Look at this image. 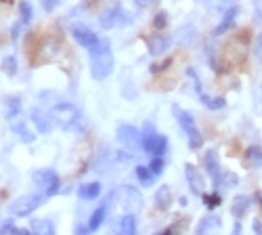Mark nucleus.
<instances>
[{"label": "nucleus", "mask_w": 262, "mask_h": 235, "mask_svg": "<svg viewBox=\"0 0 262 235\" xmlns=\"http://www.w3.org/2000/svg\"><path fill=\"white\" fill-rule=\"evenodd\" d=\"M254 55H256V59L262 63V34H258L256 40H254Z\"/></svg>", "instance_id": "33"}, {"label": "nucleus", "mask_w": 262, "mask_h": 235, "mask_svg": "<svg viewBox=\"0 0 262 235\" xmlns=\"http://www.w3.org/2000/svg\"><path fill=\"white\" fill-rule=\"evenodd\" d=\"M172 66V59H166V61H162V63H158V66H154L151 68V72L154 74H158V72H164V70H168Z\"/></svg>", "instance_id": "35"}, {"label": "nucleus", "mask_w": 262, "mask_h": 235, "mask_svg": "<svg viewBox=\"0 0 262 235\" xmlns=\"http://www.w3.org/2000/svg\"><path fill=\"white\" fill-rule=\"evenodd\" d=\"M30 231L32 233H40V235H55L57 225L51 219H34L30 223Z\"/></svg>", "instance_id": "16"}, {"label": "nucleus", "mask_w": 262, "mask_h": 235, "mask_svg": "<svg viewBox=\"0 0 262 235\" xmlns=\"http://www.w3.org/2000/svg\"><path fill=\"white\" fill-rule=\"evenodd\" d=\"M135 175H137V179H139V183H141V185H145V187L154 185V179H156V175L151 173V168H147V166H137Z\"/></svg>", "instance_id": "23"}, {"label": "nucleus", "mask_w": 262, "mask_h": 235, "mask_svg": "<svg viewBox=\"0 0 262 235\" xmlns=\"http://www.w3.org/2000/svg\"><path fill=\"white\" fill-rule=\"evenodd\" d=\"M47 198L40 194H30V196H24V198H19V200H15L13 204H11V208H9V212H11V217H30L32 212H36L40 206H42V202H45Z\"/></svg>", "instance_id": "6"}, {"label": "nucleus", "mask_w": 262, "mask_h": 235, "mask_svg": "<svg viewBox=\"0 0 262 235\" xmlns=\"http://www.w3.org/2000/svg\"><path fill=\"white\" fill-rule=\"evenodd\" d=\"M114 72V53L109 49V42L101 38L99 47L91 51V74L95 80H105Z\"/></svg>", "instance_id": "1"}, {"label": "nucleus", "mask_w": 262, "mask_h": 235, "mask_svg": "<svg viewBox=\"0 0 262 235\" xmlns=\"http://www.w3.org/2000/svg\"><path fill=\"white\" fill-rule=\"evenodd\" d=\"M254 231H256V233H262V223L256 221V223H254Z\"/></svg>", "instance_id": "37"}, {"label": "nucleus", "mask_w": 262, "mask_h": 235, "mask_svg": "<svg viewBox=\"0 0 262 235\" xmlns=\"http://www.w3.org/2000/svg\"><path fill=\"white\" fill-rule=\"evenodd\" d=\"M221 219H218V217H206L200 225H198V229H195V231H198V233H204V231H210V229H221Z\"/></svg>", "instance_id": "25"}, {"label": "nucleus", "mask_w": 262, "mask_h": 235, "mask_svg": "<svg viewBox=\"0 0 262 235\" xmlns=\"http://www.w3.org/2000/svg\"><path fill=\"white\" fill-rule=\"evenodd\" d=\"M187 76L193 80V87H195V91H198V97H200V101L206 105L208 110H223L225 108V99L223 97H210V95H206L204 93V89H202V80H200V76H198V72L195 70H187Z\"/></svg>", "instance_id": "8"}, {"label": "nucleus", "mask_w": 262, "mask_h": 235, "mask_svg": "<svg viewBox=\"0 0 262 235\" xmlns=\"http://www.w3.org/2000/svg\"><path fill=\"white\" fill-rule=\"evenodd\" d=\"M5 233H9V235H32L30 229H19V227H15V225H11V223H7V225L0 227V235H5Z\"/></svg>", "instance_id": "28"}, {"label": "nucleus", "mask_w": 262, "mask_h": 235, "mask_svg": "<svg viewBox=\"0 0 262 235\" xmlns=\"http://www.w3.org/2000/svg\"><path fill=\"white\" fill-rule=\"evenodd\" d=\"M72 36H74V40L78 42V45L82 47V49H86V51H93V49H97L99 47V42H101V38L93 32V30H89L86 26H74L72 28Z\"/></svg>", "instance_id": "9"}, {"label": "nucleus", "mask_w": 262, "mask_h": 235, "mask_svg": "<svg viewBox=\"0 0 262 235\" xmlns=\"http://www.w3.org/2000/svg\"><path fill=\"white\" fill-rule=\"evenodd\" d=\"M30 120H32V124L38 128V133H42V135H49L51 131H53V118H51V112L49 114H45L40 108H34L32 112H30Z\"/></svg>", "instance_id": "11"}, {"label": "nucleus", "mask_w": 262, "mask_h": 235, "mask_svg": "<svg viewBox=\"0 0 262 235\" xmlns=\"http://www.w3.org/2000/svg\"><path fill=\"white\" fill-rule=\"evenodd\" d=\"M135 3H137L139 7H151V5H156L158 0H135Z\"/></svg>", "instance_id": "36"}, {"label": "nucleus", "mask_w": 262, "mask_h": 235, "mask_svg": "<svg viewBox=\"0 0 262 235\" xmlns=\"http://www.w3.org/2000/svg\"><path fill=\"white\" fill-rule=\"evenodd\" d=\"M0 3H3V0H0Z\"/></svg>", "instance_id": "39"}, {"label": "nucleus", "mask_w": 262, "mask_h": 235, "mask_svg": "<svg viewBox=\"0 0 262 235\" xmlns=\"http://www.w3.org/2000/svg\"><path fill=\"white\" fill-rule=\"evenodd\" d=\"M154 26H156V30H164V28L168 26V13H166V11H160V13L154 17Z\"/></svg>", "instance_id": "31"}, {"label": "nucleus", "mask_w": 262, "mask_h": 235, "mask_svg": "<svg viewBox=\"0 0 262 235\" xmlns=\"http://www.w3.org/2000/svg\"><path fill=\"white\" fill-rule=\"evenodd\" d=\"M32 181H34L36 189L45 198L57 196L59 189H61V179H59V175L55 173V170H51V168H42V170H36V173H32Z\"/></svg>", "instance_id": "5"}, {"label": "nucleus", "mask_w": 262, "mask_h": 235, "mask_svg": "<svg viewBox=\"0 0 262 235\" xmlns=\"http://www.w3.org/2000/svg\"><path fill=\"white\" fill-rule=\"evenodd\" d=\"M118 141H120V145L122 147H126V149H130V152H139V149H143L141 147V131L139 128H135V126H130V124H120L118 126Z\"/></svg>", "instance_id": "7"}, {"label": "nucleus", "mask_w": 262, "mask_h": 235, "mask_svg": "<svg viewBox=\"0 0 262 235\" xmlns=\"http://www.w3.org/2000/svg\"><path fill=\"white\" fill-rule=\"evenodd\" d=\"M204 204H206V208H216V206H221V204H223V198L218 196V194L204 196Z\"/></svg>", "instance_id": "32"}, {"label": "nucleus", "mask_w": 262, "mask_h": 235, "mask_svg": "<svg viewBox=\"0 0 262 235\" xmlns=\"http://www.w3.org/2000/svg\"><path fill=\"white\" fill-rule=\"evenodd\" d=\"M204 166H206V170H208L210 179L214 181V185H216V187H221V185H223L225 175H223L221 162H218V154L214 152V149H210V152H206V156H204Z\"/></svg>", "instance_id": "10"}, {"label": "nucleus", "mask_w": 262, "mask_h": 235, "mask_svg": "<svg viewBox=\"0 0 262 235\" xmlns=\"http://www.w3.org/2000/svg\"><path fill=\"white\" fill-rule=\"evenodd\" d=\"M51 118H53V124L63 128V131H82V126H84L80 110L76 108V105H72V103H57V105H53Z\"/></svg>", "instance_id": "2"}, {"label": "nucleus", "mask_w": 262, "mask_h": 235, "mask_svg": "<svg viewBox=\"0 0 262 235\" xmlns=\"http://www.w3.org/2000/svg\"><path fill=\"white\" fill-rule=\"evenodd\" d=\"M3 72L7 76H15L17 74V59L13 55H9V57L3 59Z\"/></svg>", "instance_id": "27"}, {"label": "nucleus", "mask_w": 262, "mask_h": 235, "mask_svg": "<svg viewBox=\"0 0 262 235\" xmlns=\"http://www.w3.org/2000/svg\"><path fill=\"white\" fill-rule=\"evenodd\" d=\"M237 15H239V9H237V7H229V9L223 13L221 24H218V26L214 28V36H223V34H227V32L235 26Z\"/></svg>", "instance_id": "14"}, {"label": "nucleus", "mask_w": 262, "mask_h": 235, "mask_svg": "<svg viewBox=\"0 0 262 235\" xmlns=\"http://www.w3.org/2000/svg\"><path fill=\"white\" fill-rule=\"evenodd\" d=\"M156 206L166 212L170 206H172V194H170V187L168 185H162L158 191H156Z\"/></svg>", "instance_id": "18"}, {"label": "nucleus", "mask_w": 262, "mask_h": 235, "mask_svg": "<svg viewBox=\"0 0 262 235\" xmlns=\"http://www.w3.org/2000/svg\"><path fill=\"white\" fill-rule=\"evenodd\" d=\"M32 17H34V9H32V5L28 3V0H24V3H19V19L28 26L30 21H32Z\"/></svg>", "instance_id": "26"}, {"label": "nucleus", "mask_w": 262, "mask_h": 235, "mask_svg": "<svg viewBox=\"0 0 262 235\" xmlns=\"http://www.w3.org/2000/svg\"><path fill=\"white\" fill-rule=\"evenodd\" d=\"M250 204H252V200H250L248 196H237V198L233 200V206H231L233 217H235V219H242V217L246 215V212H248Z\"/></svg>", "instance_id": "20"}, {"label": "nucleus", "mask_w": 262, "mask_h": 235, "mask_svg": "<svg viewBox=\"0 0 262 235\" xmlns=\"http://www.w3.org/2000/svg\"><path fill=\"white\" fill-rule=\"evenodd\" d=\"M170 38L164 36V34H156V36H151L149 42H147V49H149V55L151 57H160L164 55L168 49H170Z\"/></svg>", "instance_id": "12"}, {"label": "nucleus", "mask_w": 262, "mask_h": 235, "mask_svg": "<svg viewBox=\"0 0 262 235\" xmlns=\"http://www.w3.org/2000/svg\"><path fill=\"white\" fill-rule=\"evenodd\" d=\"M101 196V183H84L78 187V198L82 202H93Z\"/></svg>", "instance_id": "15"}, {"label": "nucleus", "mask_w": 262, "mask_h": 235, "mask_svg": "<svg viewBox=\"0 0 262 235\" xmlns=\"http://www.w3.org/2000/svg\"><path fill=\"white\" fill-rule=\"evenodd\" d=\"M40 3H42V9H45L47 13H53L61 5V0H40Z\"/></svg>", "instance_id": "34"}, {"label": "nucleus", "mask_w": 262, "mask_h": 235, "mask_svg": "<svg viewBox=\"0 0 262 235\" xmlns=\"http://www.w3.org/2000/svg\"><path fill=\"white\" fill-rule=\"evenodd\" d=\"M120 233L135 235L137 233V217L135 215H124L120 221Z\"/></svg>", "instance_id": "22"}, {"label": "nucleus", "mask_w": 262, "mask_h": 235, "mask_svg": "<svg viewBox=\"0 0 262 235\" xmlns=\"http://www.w3.org/2000/svg\"><path fill=\"white\" fill-rule=\"evenodd\" d=\"M11 126H13L15 135H17L21 141H24V143H32V141L36 139V135L30 133V128H28V124H26L24 120H11Z\"/></svg>", "instance_id": "17"}, {"label": "nucleus", "mask_w": 262, "mask_h": 235, "mask_svg": "<svg viewBox=\"0 0 262 235\" xmlns=\"http://www.w3.org/2000/svg\"><path fill=\"white\" fill-rule=\"evenodd\" d=\"M168 152V139L166 137H158V141H156V147H154V154L151 156H164Z\"/></svg>", "instance_id": "30"}, {"label": "nucleus", "mask_w": 262, "mask_h": 235, "mask_svg": "<svg viewBox=\"0 0 262 235\" xmlns=\"http://www.w3.org/2000/svg\"><path fill=\"white\" fill-rule=\"evenodd\" d=\"M246 160H248V164H252L254 168H262V147H256V145L248 147V149H246Z\"/></svg>", "instance_id": "21"}, {"label": "nucleus", "mask_w": 262, "mask_h": 235, "mask_svg": "<svg viewBox=\"0 0 262 235\" xmlns=\"http://www.w3.org/2000/svg\"><path fill=\"white\" fill-rule=\"evenodd\" d=\"M185 177H187V183H189V189L193 191L195 196H204V179L202 175L198 173V168L187 164L185 166Z\"/></svg>", "instance_id": "13"}, {"label": "nucleus", "mask_w": 262, "mask_h": 235, "mask_svg": "<svg viewBox=\"0 0 262 235\" xmlns=\"http://www.w3.org/2000/svg\"><path fill=\"white\" fill-rule=\"evenodd\" d=\"M21 116V101L17 99V97H11L9 101H7V118L9 120H15V118H19Z\"/></svg>", "instance_id": "24"}, {"label": "nucleus", "mask_w": 262, "mask_h": 235, "mask_svg": "<svg viewBox=\"0 0 262 235\" xmlns=\"http://www.w3.org/2000/svg\"><path fill=\"white\" fill-rule=\"evenodd\" d=\"M172 112H174V118H177V122H179V126H181V131L185 133V137H187V141H189V147H191V149H202L204 137H202V133H200L198 124H195L193 116H191L189 112H185L183 108H179V105H174Z\"/></svg>", "instance_id": "3"}, {"label": "nucleus", "mask_w": 262, "mask_h": 235, "mask_svg": "<svg viewBox=\"0 0 262 235\" xmlns=\"http://www.w3.org/2000/svg\"><path fill=\"white\" fill-rule=\"evenodd\" d=\"M149 168H151V173H154L156 177H160L164 173V168H166V162L162 156H154V160L149 162Z\"/></svg>", "instance_id": "29"}, {"label": "nucleus", "mask_w": 262, "mask_h": 235, "mask_svg": "<svg viewBox=\"0 0 262 235\" xmlns=\"http://www.w3.org/2000/svg\"><path fill=\"white\" fill-rule=\"evenodd\" d=\"M133 13L126 11L122 5H112L107 11L99 15V26L105 30H116V28H126L133 24Z\"/></svg>", "instance_id": "4"}, {"label": "nucleus", "mask_w": 262, "mask_h": 235, "mask_svg": "<svg viewBox=\"0 0 262 235\" xmlns=\"http://www.w3.org/2000/svg\"><path fill=\"white\" fill-rule=\"evenodd\" d=\"M105 219H107V206H99V208L93 212V215H91L86 229H89V231H99L101 225L105 223Z\"/></svg>", "instance_id": "19"}, {"label": "nucleus", "mask_w": 262, "mask_h": 235, "mask_svg": "<svg viewBox=\"0 0 262 235\" xmlns=\"http://www.w3.org/2000/svg\"><path fill=\"white\" fill-rule=\"evenodd\" d=\"M254 200H256V204H260V206H262V194H256V196H254Z\"/></svg>", "instance_id": "38"}]
</instances>
